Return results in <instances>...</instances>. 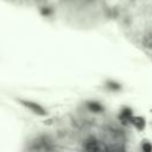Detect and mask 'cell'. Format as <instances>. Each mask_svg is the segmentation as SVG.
Here are the masks:
<instances>
[{"instance_id":"obj_2","label":"cell","mask_w":152,"mask_h":152,"mask_svg":"<svg viewBox=\"0 0 152 152\" xmlns=\"http://www.w3.org/2000/svg\"><path fill=\"white\" fill-rule=\"evenodd\" d=\"M20 103H23L25 107H27L28 109H31L33 113H36V114H38V115H45V114H46L45 109H44L42 106H39V104L34 103V102L25 101V100H20Z\"/></svg>"},{"instance_id":"obj_1","label":"cell","mask_w":152,"mask_h":152,"mask_svg":"<svg viewBox=\"0 0 152 152\" xmlns=\"http://www.w3.org/2000/svg\"><path fill=\"white\" fill-rule=\"evenodd\" d=\"M83 147H84L86 152H115L114 150L109 148L107 145L100 142L95 138H88L84 141Z\"/></svg>"},{"instance_id":"obj_3","label":"cell","mask_w":152,"mask_h":152,"mask_svg":"<svg viewBox=\"0 0 152 152\" xmlns=\"http://www.w3.org/2000/svg\"><path fill=\"white\" fill-rule=\"evenodd\" d=\"M141 148H142V152H152V146L148 141H144L141 145Z\"/></svg>"}]
</instances>
